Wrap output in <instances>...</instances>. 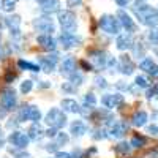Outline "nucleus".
Wrapping results in <instances>:
<instances>
[{
  "mask_svg": "<svg viewBox=\"0 0 158 158\" xmlns=\"http://www.w3.org/2000/svg\"><path fill=\"white\" fill-rule=\"evenodd\" d=\"M135 15L144 25H149V27H156L158 25V10H155L146 3L135 6Z\"/></svg>",
  "mask_w": 158,
  "mask_h": 158,
  "instance_id": "f257e3e1",
  "label": "nucleus"
},
{
  "mask_svg": "<svg viewBox=\"0 0 158 158\" xmlns=\"http://www.w3.org/2000/svg\"><path fill=\"white\" fill-rule=\"evenodd\" d=\"M46 123L52 128H62L65 127V123H67V115L63 114V111L57 109V108H52L48 114H46Z\"/></svg>",
  "mask_w": 158,
  "mask_h": 158,
  "instance_id": "f03ea898",
  "label": "nucleus"
},
{
  "mask_svg": "<svg viewBox=\"0 0 158 158\" xmlns=\"http://www.w3.org/2000/svg\"><path fill=\"white\" fill-rule=\"evenodd\" d=\"M100 27L106 33L117 35L118 32H120V22H118L114 16H111V15H104V16L100 18Z\"/></svg>",
  "mask_w": 158,
  "mask_h": 158,
  "instance_id": "7ed1b4c3",
  "label": "nucleus"
},
{
  "mask_svg": "<svg viewBox=\"0 0 158 158\" xmlns=\"http://www.w3.org/2000/svg\"><path fill=\"white\" fill-rule=\"evenodd\" d=\"M19 118L21 120H33V122H38L41 118V112L36 106L33 104H24L21 108V112H19Z\"/></svg>",
  "mask_w": 158,
  "mask_h": 158,
  "instance_id": "20e7f679",
  "label": "nucleus"
},
{
  "mask_svg": "<svg viewBox=\"0 0 158 158\" xmlns=\"http://www.w3.org/2000/svg\"><path fill=\"white\" fill-rule=\"evenodd\" d=\"M59 22L63 30L73 32L76 29V16L73 11H60L59 13Z\"/></svg>",
  "mask_w": 158,
  "mask_h": 158,
  "instance_id": "39448f33",
  "label": "nucleus"
},
{
  "mask_svg": "<svg viewBox=\"0 0 158 158\" xmlns=\"http://www.w3.org/2000/svg\"><path fill=\"white\" fill-rule=\"evenodd\" d=\"M0 104L5 111H11L15 109L16 106V94H15V89H5L2 98H0Z\"/></svg>",
  "mask_w": 158,
  "mask_h": 158,
  "instance_id": "423d86ee",
  "label": "nucleus"
},
{
  "mask_svg": "<svg viewBox=\"0 0 158 158\" xmlns=\"http://www.w3.org/2000/svg\"><path fill=\"white\" fill-rule=\"evenodd\" d=\"M33 27L38 32H43V33H48V35H51L52 32L56 30L54 22H52V19H49V18H38V19H35L33 21Z\"/></svg>",
  "mask_w": 158,
  "mask_h": 158,
  "instance_id": "0eeeda50",
  "label": "nucleus"
},
{
  "mask_svg": "<svg viewBox=\"0 0 158 158\" xmlns=\"http://www.w3.org/2000/svg\"><path fill=\"white\" fill-rule=\"evenodd\" d=\"M8 139H10V142L13 144V146H16L19 149L27 147L29 146V141H30V138L25 135V133H22V131H13Z\"/></svg>",
  "mask_w": 158,
  "mask_h": 158,
  "instance_id": "6e6552de",
  "label": "nucleus"
},
{
  "mask_svg": "<svg viewBox=\"0 0 158 158\" xmlns=\"http://www.w3.org/2000/svg\"><path fill=\"white\" fill-rule=\"evenodd\" d=\"M128 130V125L125 122H120V120H115V122H111V127H109V131H108V136L109 138H122Z\"/></svg>",
  "mask_w": 158,
  "mask_h": 158,
  "instance_id": "1a4fd4ad",
  "label": "nucleus"
},
{
  "mask_svg": "<svg viewBox=\"0 0 158 158\" xmlns=\"http://www.w3.org/2000/svg\"><path fill=\"white\" fill-rule=\"evenodd\" d=\"M101 103H103L106 108L114 109V108H118V106L123 103V97H122L120 94H109V95H104V97L101 98Z\"/></svg>",
  "mask_w": 158,
  "mask_h": 158,
  "instance_id": "9d476101",
  "label": "nucleus"
},
{
  "mask_svg": "<svg viewBox=\"0 0 158 158\" xmlns=\"http://www.w3.org/2000/svg\"><path fill=\"white\" fill-rule=\"evenodd\" d=\"M59 41L62 43L63 49H71V48H74V46H77L79 43H81V38H76L71 32H65V33L60 35Z\"/></svg>",
  "mask_w": 158,
  "mask_h": 158,
  "instance_id": "9b49d317",
  "label": "nucleus"
},
{
  "mask_svg": "<svg viewBox=\"0 0 158 158\" xmlns=\"http://www.w3.org/2000/svg\"><path fill=\"white\" fill-rule=\"evenodd\" d=\"M59 60V56L57 54H52V56H44V57H40L38 62L41 65V70L46 71V73H51L52 70L56 68V63Z\"/></svg>",
  "mask_w": 158,
  "mask_h": 158,
  "instance_id": "f8f14e48",
  "label": "nucleus"
},
{
  "mask_svg": "<svg viewBox=\"0 0 158 158\" xmlns=\"http://www.w3.org/2000/svg\"><path fill=\"white\" fill-rule=\"evenodd\" d=\"M5 24H6V27L10 29L11 35L13 36H21V18L19 16H8L5 19Z\"/></svg>",
  "mask_w": 158,
  "mask_h": 158,
  "instance_id": "ddd939ff",
  "label": "nucleus"
},
{
  "mask_svg": "<svg viewBox=\"0 0 158 158\" xmlns=\"http://www.w3.org/2000/svg\"><path fill=\"white\" fill-rule=\"evenodd\" d=\"M90 59H92V63L95 65L97 70H101V68H104V67H108V57H106V54H104V52H101V51L92 52Z\"/></svg>",
  "mask_w": 158,
  "mask_h": 158,
  "instance_id": "4468645a",
  "label": "nucleus"
},
{
  "mask_svg": "<svg viewBox=\"0 0 158 158\" xmlns=\"http://www.w3.org/2000/svg\"><path fill=\"white\" fill-rule=\"evenodd\" d=\"M117 18H118L120 25H123V27L127 29V32H135L136 30V24L133 22V19L130 18V15H127L123 10H120V11L117 13Z\"/></svg>",
  "mask_w": 158,
  "mask_h": 158,
  "instance_id": "2eb2a0df",
  "label": "nucleus"
},
{
  "mask_svg": "<svg viewBox=\"0 0 158 158\" xmlns=\"http://www.w3.org/2000/svg\"><path fill=\"white\" fill-rule=\"evenodd\" d=\"M36 43L41 46L43 49H46V51H54L56 49V40L52 38L51 35H48V33H43V35H40L38 38H36Z\"/></svg>",
  "mask_w": 158,
  "mask_h": 158,
  "instance_id": "dca6fc26",
  "label": "nucleus"
},
{
  "mask_svg": "<svg viewBox=\"0 0 158 158\" xmlns=\"http://www.w3.org/2000/svg\"><path fill=\"white\" fill-rule=\"evenodd\" d=\"M38 5L44 13H56L60 10V2L59 0H38Z\"/></svg>",
  "mask_w": 158,
  "mask_h": 158,
  "instance_id": "f3484780",
  "label": "nucleus"
},
{
  "mask_svg": "<svg viewBox=\"0 0 158 158\" xmlns=\"http://www.w3.org/2000/svg\"><path fill=\"white\" fill-rule=\"evenodd\" d=\"M115 44H117V49H118V51H125V49H128V48L133 46V40H131V36H130L128 33H122V35L117 36Z\"/></svg>",
  "mask_w": 158,
  "mask_h": 158,
  "instance_id": "a211bd4d",
  "label": "nucleus"
},
{
  "mask_svg": "<svg viewBox=\"0 0 158 158\" xmlns=\"http://www.w3.org/2000/svg\"><path fill=\"white\" fill-rule=\"evenodd\" d=\"M60 71H62V74H67V76L74 73L76 71V62H74V59L73 57H67V59H65L62 62V65H60Z\"/></svg>",
  "mask_w": 158,
  "mask_h": 158,
  "instance_id": "6ab92c4d",
  "label": "nucleus"
},
{
  "mask_svg": "<svg viewBox=\"0 0 158 158\" xmlns=\"http://www.w3.org/2000/svg\"><path fill=\"white\" fill-rule=\"evenodd\" d=\"M70 131H71L73 136H77V138H79V136H82V135L87 133V125H85L82 120H76V122L71 123Z\"/></svg>",
  "mask_w": 158,
  "mask_h": 158,
  "instance_id": "aec40b11",
  "label": "nucleus"
},
{
  "mask_svg": "<svg viewBox=\"0 0 158 158\" xmlns=\"http://www.w3.org/2000/svg\"><path fill=\"white\" fill-rule=\"evenodd\" d=\"M62 108H63V111L74 112V114H81V111H82V108L74 100H62Z\"/></svg>",
  "mask_w": 158,
  "mask_h": 158,
  "instance_id": "412c9836",
  "label": "nucleus"
},
{
  "mask_svg": "<svg viewBox=\"0 0 158 158\" xmlns=\"http://www.w3.org/2000/svg\"><path fill=\"white\" fill-rule=\"evenodd\" d=\"M147 118H149V115H147L146 111H138L133 115V118H131V123H133L135 127H144L147 123Z\"/></svg>",
  "mask_w": 158,
  "mask_h": 158,
  "instance_id": "4be33fe9",
  "label": "nucleus"
},
{
  "mask_svg": "<svg viewBox=\"0 0 158 158\" xmlns=\"http://www.w3.org/2000/svg\"><path fill=\"white\" fill-rule=\"evenodd\" d=\"M133 70H135L133 62L130 60L128 56H123V57L120 59V71H122L123 74H131V73H133Z\"/></svg>",
  "mask_w": 158,
  "mask_h": 158,
  "instance_id": "5701e85b",
  "label": "nucleus"
},
{
  "mask_svg": "<svg viewBox=\"0 0 158 158\" xmlns=\"http://www.w3.org/2000/svg\"><path fill=\"white\" fill-rule=\"evenodd\" d=\"M44 135H46V133H44V130H43L41 127H40L38 123L32 125V127H30V130H29V138H30V139H33V141H40Z\"/></svg>",
  "mask_w": 158,
  "mask_h": 158,
  "instance_id": "b1692460",
  "label": "nucleus"
},
{
  "mask_svg": "<svg viewBox=\"0 0 158 158\" xmlns=\"http://www.w3.org/2000/svg\"><path fill=\"white\" fill-rule=\"evenodd\" d=\"M18 65H19V68H22V70H29V71H40L41 68L38 67V65H35V63H30V62H25V60H19L18 62Z\"/></svg>",
  "mask_w": 158,
  "mask_h": 158,
  "instance_id": "393cba45",
  "label": "nucleus"
},
{
  "mask_svg": "<svg viewBox=\"0 0 158 158\" xmlns=\"http://www.w3.org/2000/svg\"><path fill=\"white\" fill-rule=\"evenodd\" d=\"M16 3H18V0H2V10L10 13V11L15 10Z\"/></svg>",
  "mask_w": 158,
  "mask_h": 158,
  "instance_id": "a878e982",
  "label": "nucleus"
},
{
  "mask_svg": "<svg viewBox=\"0 0 158 158\" xmlns=\"http://www.w3.org/2000/svg\"><path fill=\"white\" fill-rule=\"evenodd\" d=\"M70 81H71V84H74V85H81L82 82H84V77L81 76V74H79L77 71H74V73H71L70 76Z\"/></svg>",
  "mask_w": 158,
  "mask_h": 158,
  "instance_id": "bb28decb",
  "label": "nucleus"
},
{
  "mask_svg": "<svg viewBox=\"0 0 158 158\" xmlns=\"http://www.w3.org/2000/svg\"><path fill=\"white\" fill-rule=\"evenodd\" d=\"M153 65H155V63H153V60H152V59H144V60L139 63V68L149 73V71L152 70V67H153Z\"/></svg>",
  "mask_w": 158,
  "mask_h": 158,
  "instance_id": "cd10ccee",
  "label": "nucleus"
},
{
  "mask_svg": "<svg viewBox=\"0 0 158 158\" xmlns=\"http://www.w3.org/2000/svg\"><path fill=\"white\" fill-rule=\"evenodd\" d=\"M147 38H149L150 44H153V46H158V29H150V32H149Z\"/></svg>",
  "mask_w": 158,
  "mask_h": 158,
  "instance_id": "c85d7f7f",
  "label": "nucleus"
},
{
  "mask_svg": "<svg viewBox=\"0 0 158 158\" xmlns=\"http://www.w3.org/2000/svg\"><path fill=\"white\" fill-rule=\"evenodd\" d=\"M115 152H117V153H122V155H127V153L130 152V144L120 142L118 146H115Z\"/></svg>",
  "mask_w": 158,
  "mask_h": 158,
  "instance_id": "c756f323",
  "label": "nucleus"
},
{
  "mask_svg": "<svg viewBox=\"0 0 158 158\" xmlns=\"http://www.w3.org/2000/svg\"><path fill=\"white\" fill-rule=\"evenodd\" d=\"M144 144H146V139H144L142 136H133V139H131V146L133 147H142Z\"/></svg>",
  "mask_w": 158,
  "mask_h": 158,
  "instance_id": "7c9ffc66",
  "label": "nucleus"
},
{
  "mask_svg": "<svg viewBox=\"0 0 158 158\" xmlns=\"http://www.w3.org/2000/svg\"><path fill=\"white\" fill-rule=\"evenodd\" d=\"M32 87H33V82L30 81V79H27V81H24L21 84V92L22 94H29V92L32 90Z\"/></svg>",
  "mask_w": 158,
  "mask_h": 158,
  "instance_id": "2f4dec72",
  "label": "nucleus"
},
{
  "mask_svg": "<svg viewBox=\"0 0 158 158\" xmlns=\"http://www.w3.org/2000/svg\"><path fill=\"white\" fill-rule=\"evenodd\" d=\"M84 101H85L87 106H95L97 98H95V95H94V94H87V95L84 97Z\"/></svg>",
  "mask_w": 158,
  "mask_h": 158,
  "instance_id": "473e14b6",
  "label": "nucleus"
},
{
  "mask_svg": "<svg viewBox=\"0 0 158 158\" xmlns=\"http://www.w3.org/2000/svg\"><path fill=\"white\" fill-rule=\"evenodd\" d=\"M56 136H57V142H56L57 146H63V144L68 142V136L65 135V133H57Z\"/></svg>",
  "mask_w": 158,
  "mask_h": 158,
  "instance_id": "72a5a7b5",
  "label": "nucleus"
},
{
  "mask_svg": "<svg viewBox=\"0 0 158 158\" xmlns=\"http://www.w3.org/2000/svg\"><path fill=\"white\" fill-rule=\"evenodd\" d=\"M136 85L138 87H144V89H147L149 87V81L144 76H138L136 77Z\"/></svg>",
  "mask_w": 158,
  "mask_h": 158,
  "instance_id": "f704fd0d",
  "label": "nucleus"
},
{
  "mask_svg": "<svg viewBox=\"0 0 158 158\" xmlns=\"http://www.w3.org/2000/svg\"><path fill=\"white\" fill-rule=\"evenodd\" d=\"M106 131H103V130H97L95 131V135H94V139H104V138H108V135H104Z\"/></svg>",
  "mask_w": 158,
  "mask_h": 158,
  "instance_id": "c9c22d12",
  "label": "nucleus"
},
{
  "mask_svg": "<svg viewBox=\"0 0 158 158\" xmlns=\"http://www.w3.org/2000/svg\"><path fill=\"white\" fill-rule=\"evenodd\" d=\"M67 3H68L70 8H74V6H79V5H81L82 0H67Z\"/></svg>",
  "mask_w": 158,
  "mask_h": 158,
  "instance_id": "e433bc0d",
  "label": "nucleus"
},
{
  "mask_svg": "<svg viewBox=\"0 0 158 158\" xmlns=\"http://www.w3.org/2000/svg\"><path fill=\"white\" fill-rule=\"evenodd\" d=\"M138 44H141V43H138ZM135 54L139 56V57H142L144 56V48L142 46H135Z\"/></svg>",
  "mask_w": 158,
  "mask_h": 158,
  "instance_id": "4c0bfd02",
  "label": "nucleus"
},
{
  "mask_svg": "<svg viewBox=\"0 0 158 158\" xmlns=\"http://www.w3.org/2000/svg\"><path fill=\"white\" fill-rule=\"evenodd\" d=\"M149 74H150L152 77H158V65H153L152 70L149 71Z\"/></svg>",
  "mask_w": 158,
  "mask_h": 158,
  "instance_id": "58836bf2",
  "label": "nucleus"
},
{
  "mask_svg": "<svg viewBox=\"0 0 158 158\" xmlns=\"http://www.w3.org/2000/svg\"><path fill=\"white\" fill-rule=\"evenodd\" d=\"M97 85L98 87H106V81H104V77H97Z\"/></svg>",
  "mask_w": 158,
  "mask_h": 158,
  "instance_id": "ea45409f",
  "label": "nucleus"
},
{
  "mask_svg": "<svg viewBox=\"0 0 158 158\" xmlns=\"http://www.w3.org/2000/svg\"><path fill=\"white\" fill-rule=\"evenodd\" d=\"M115 3H117L118 6H125V5L130 3V0H115Z\"/></svg>",
  "mask_w": 158,
  "mask_h": 158,
  "instance_id": "a19ab883",
  "label": "nucleus"
},
{
  "mask_svg": "<svg viewBox=\"0 0 158 158\" xmlns=\"http://www.w3.org/2000/svg\"><path fill=\"white\" fill-rule=\"evenodd\" d=\"M15 77H16V74H13V73H8V74L5 76V81H6V82H11V81H13V79H15Z\"/></svg>",
  "mask_w": 158,
  "mask_h": 158,
  "instance_id": "79ce46f5",
  "label": "nucleus"
},
{
  "mask_svg": "<svg viewBox=\"0 0 158 158\" xmlns=\"http://www.w3.org/2000/svg\"><path fill=\"white\" fill-rule=\"evenodd\" d=\"M57 158H71V155L65 152H57Z\"/></svg>",
  "mask_w": 158,
  "mask_h": 158,
  "instance_id": "37998d69",
  "label": "nucleus"
},
{
  "mask_svg": "<svg viewBox=\"0 0 158 158\" xmlns=\"http://www.w3.org/2000/svg\"><path fill=\"white\" fill-rule=\"evenodd\" d=\"M56 130H57V128H52V127H51V130H48V133H46V135H48V136H52V138H54V136L57 135V131H56Z\"/></svg>",
  "mask_w": 158,
  "mask_h": 158,
  "instance_id": "c03bdc74",
  "label": "nucleus"
},
{
  "mask_svg": "<svg viewBox=\"0 0 158 158\" xmlns=\"http://www.w3.org/2000/svg\"><path fill=\"white\" fill-rule=\"evenodd\" d=\"M149 133H152V135H158V127H155V125L149 127Z\"/></svg>",
  "mask_w": 158,
  "mask_h": 158,
  "instance_id": "a18cd8bd",
  "label": "nucleus"
},
{
  "mask_svg": "<svg viewBox=\"0 0 158 158\" xmlns=\"http://www.w3.org/2000/svg\"><path fill=\"white\" fill-rule=\"evenodd\" d=\"M81 65H82V67H84V68H85L87 71H90V70H92V65H89V63H87L85 60H82V62H81Z\"/></svg>",
  "mask_w": 158,
  "mask_h": 158,
  "instance_id": "49530a36",
  "label": "nucleus"
},
{
  "mask_svg": "<svg viewBox=\"0 0 158 158\" xmlns=\"http://www.w3.org/2000/svg\"><path fill=\"white\" fill-rule=\"evenodd\" d=\"M146 3V0H136V6H139V5H144Z\"/></svg>",
  "mask_w": 158,
  "mask_h": 158,
  "instance_id": "de8ad7c7",
  "label": "nucleus"
},
{
  "mask_svg": "<svg viewBox=\"0 0 158 158\" xmlns=\"http://www.w3.org/2000/svg\"><path fill=\"white\" fill-rule=\"evenodd\" d=\"M18 158H30L29 155H18Z\"/></svg>",
  "mask_w": 158,
  "mask_h": 158,
  "instance_id": "09e8293b",
  "label": "nucleus"
},
{
  "mask_svg": "<svg viewBox=\"0 0 158 158\" xmlns=\"http://www.w3.org/2000/svg\"><path fill=\"white\" fill-rule=\"evenodd\" d=\"M3 115H5V114H3V112H2V111H0V117H3Z\"/></svg>",
  "mask_w": 158,
  "mask_h": 158,
  "instance_id": "8fccbe9b",
  "label": "nucleus"
}]
</instances>
